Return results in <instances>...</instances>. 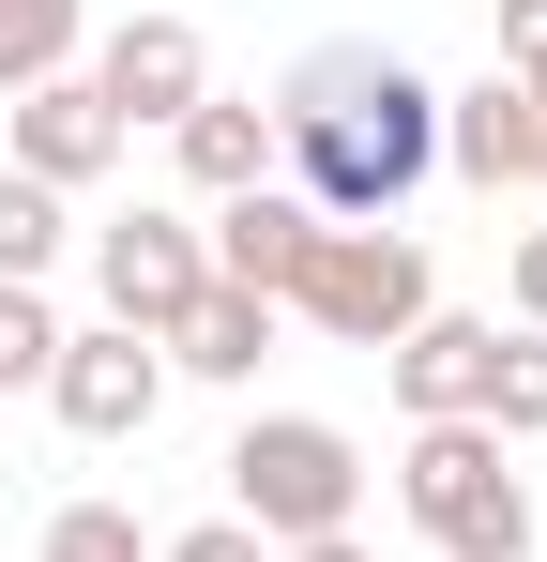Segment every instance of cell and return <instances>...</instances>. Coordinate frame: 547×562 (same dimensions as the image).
Returning a JSON list of instances; mask_svg holds the SVG:
<instances>
[{
    "label": "cell",
    "mask_w": 547,
    "mask_h": 562,
    "mask_svg": "<svg viewBox=\"0 0 547 562\" xmlns=\"http://www.w3.org/2000/svg\"><path fill=\"white\" fill-rule=\"evenodd\" d=\"M274 153H289V198L320 228H395L411 183L442 168V92L411 61H380V46H320L274 92Z\"/></svg>",
    "instance_id": "6da1fadb"
},
{
    "label": "cell",
    "mask_w": 547,
    "mask_h": 562,
    "mask_svg": "<svg viewBox=\"0 0 547 562\" xmlns=\"http://www.w3.org/2000/svg\"><path fill=\"white\" fill-rule=\"evenodd\" d=\"M395 502L442 562H533V486H517V441H487V426H411Z\"/></svg>",
    "instance_id": "7a4b0ae2"
},
{
    "label": "cell",
    "mask_w": 547,
    "mask_h": 562,
    "mask_svg": "<svg viewBox=\"0 0 547 562\" xmlns=\"http://www.w3.org/2000/svg\"><path fill=\"white\" fill-rule=\"evenodd\" d=\"M350 502H365V457H350V426H320V411H259V426L228 441V517H244L259 548L350 532Z\"/></svg>",
    "instance_id": "3957f363"
},
{
    "label": "cell",
    "mask_w": 547,
    "mask_h": 562,
    "mask_svg": "<svg viewBox=\"0 0 547 562\" xmlns=\"http://www.w3.org/2000/svg\"><path fill=\"white\" fill-rule=\"evenodd\" d=\"M426 304H442V274H426L411 228H320V259H304V289H289V319L335 335V350H395Z\"/></svg>",
    "instance_id": "277c9868"
},
{
    "label": "cell",
    "mask_w": 547,
    "mask_h": 562,
    "mask_svg": "<svg viewBox=\"0 0 547 562\" xmlns=\"http://www.w3.org/2000/svg\"><path fill=\"white\" fill-rule=\"evenodd\" d=\"M91 289H107V319H122V335H168L182 304L213 289V244H198V213H168V198L107 213V228H91Z\"/></svg>",
    "instance_id": "5b68a950"
},
{
    "label": "cell",
    "mask_w": 547,
    "mask_h": 562,
    "mask_svg": "<svg viewBox=\"0 0 547 562\" xmlns=\"http://www.w3.org/2000/svg\"><path fill=\"white\" fill-rule=\"evenodd\" d=\"M77 77H91V106L137 137V122H182V106L213 92V46H198V15H122Z\"/></svg>",
    "instance_id": "8992f818"
},
{
    "label": "cell",
    "mask_w": 547,
    "mask_h": 562,
    "mask_svg": "<svg viewBox=\"0 0 547 562\" xmlns=\"http://www.w3.org/2000/svg\"><path fill=\"white\" fill-rule=\"evenodd\" d=\"M46 411H62L77 441H137V426L168 411V350L122 335V319H91V335H62V366H46Z\"/></svg>",
    "instance_id": "52a82bcc"
},
{
    "label": "cell",
    "mask_w": 547,
    "mask_h": 562,
    "mask_svg": "<svg viewBox=\"0 0 547 562\" xmlns=\"http://www.w3.org/2000/svg\"><path fill=\"white\" fill-rule=\"evenodd\" d=\"M198 244H213V289H259L274 319H289V289H304V259H320V213H304L289 183H244V198L198 213Z\"/></svg>",
    "instance_id": "ba28073f"
},
{
    "label": "cell",
    "mask_w": 547,
    "mask_h": 562,
    "mask_svg": "<svg viewBox=\"0 0 547 562\" xmlns=\"http://www.w3.org/2000/svg\"><path fill=\"white\" fill-rule=\"evenodd\" d=\"M487 350H502V319H442V304H426V319L380 350V380H395L411 426H471V411H487Z\"/></svg>",
    "instance_id": "9c48e42d"
},
{
    "label": "cell",
    "mask_w": 547,
    "mask_h": 562,
    "mask_svg": "<svg viewBox=\"0 0 547 562\" xmlns=\"http://www.w3.org/2000/svg\"><path fill=\"white\" fill-rule=\"evenodd\" d=\"M122 168V122L91 106V77H46V92H15V183H46V198H77Z\"/></svg>",
    "instance_id": "30bf717a"
},
{
    "label": "cell",
    "mask_w": 547,
    "mask_h": 562,
    "mask_svg": "<svg viewBox=\"0 0 547 562\" xmlns=\"http://www.w3.org/2000/svg\"><path fill=\"white\" fill-rule=\"evenodd\" d=\"M442 168L456 183H533V92H517V77H502V61H487V77H471V92H442Z\"/></svg>",
    "instance_id": "8fae6325"
},
{
    "label": "cell",
    "mask_w": 547,
    "mask_h": 562,
    "mask_svg": "<svg viewBox=\"0 0 547 562\" xmlns=\"http://www.w3.org/2000/svg\"><path fill=\"white\" fill-rule=\"evenodd\" d=\"M168 153H182V183H198V198H244V183H274V106L198 92V106L168 122Z\"/></svg>",
    "instance_id": "7c38bea8"
},
{
    "label": "cell",
    "mask_w": 547,
    "mask_h": 562,
    "mask_svg": "<svg viewBox=\"0 0 547 562\" xmlns=\"http://www.w3.org/2000/svg\"><path fill=\"white\" fill-rule=\"evenodd\" d=\"M153 350H168V380H259L274 366V304H259V289H198Z\"/></svg>",
    "instance_id": "4fadbf2b"
},
{
    "label": "cell",
    "mask_w": 547,
    "mask_h": 562,
    "mask_svg": "<svg viewBox=\"0 0 547 562\" xmlns=\"http://www.w3.org/2000/svg\"><path fill=\"white\" fill-rule=\"evenodd\" d=\"M77 46H91V0H0V106L77 77Z\"/></svg>",
    "instance_id": "5bb4252c"
},
{
    "label": "cell",
    "mask_w": 547,
    "mask_h": 562,
    "mask_svg": "<svg viewBox=\"0 0 547 562\" xmlns=\"http://www.w3.org/2000/svg\"><path fill=\"white\" fill-rule=\"evenodd\" d=\"M487 441H547V335H502L487 350V411H471Z\"/></svg>",
    "instance_id": "9a60e30c"
},
{
    "label": "cell",
    "mask_w": 547,
    "mask_h": 562,
    "mask_svg": "<svg viewBox=\"0 0 547 562\" xmlns=\"http://www.w3.org/2000/svg\"><path fill=\"white\" fill-rule=\"evenodd\" d=\"M62 335H77V319H62L46 289H0V395H46V366H62Z\"/></svg>",
    "instance_id": "2e32d148"
},
{
    "label": "cell",
    "mask_w": 547,
    "mask_h": 562,
    "mask_svg": "<svg viewBox=\"0 0 547 562\" xmlns=\"http://www.w3.org/2000/svg\"><path fill=\"white\" fill-rule=\"evenodd\" d=\"M46 259H62V198L0 168V289H46Z\"/></svg>",
    "instance_id": "e0dca14e"
},
{
    "label": "cell",
    "mask_w": 547,
    "mask_h": 562,
    "mask_svg": "<svg viewBox=\"0 0 547 562\" xmlns=\"http://www.w3.org/2000/svg\"><path fill=\"white\" fill-rule=\"evenodd\" d=\"M46 562H153V532H137L122 502H62V517H46Z\"/></svg>",
    "instance_id": "ac0fdd59"
},
{
    "label": "cell",
    "mask_w": 547,
    "mask_h": 562,
    "mask_svg": "<svg viewBox=\"0 0 547 562\" xmlns=\"http://www.w3.org/2000/svg\"><path fill=\"white\" fill-rule=\"evenodd\" d=\"M153 562H274V548H259V532H244V517H198V532H168V548H153Z\"/></svg>",
    "instance_id": "d6986e66"
},
{
    "label": "cell",
    "mask_w": 547,
    "mask_h": 562,
    "mask_svg": "<svg viewBox=\"0 0 547 562\" xmlns=\"http://www.w3.org/2000/svg\"><path fill=\"white\" fill-rule=\"evenodd\" d=\"M502 289H517V335H547V228H517V274Z\"/></svg>",
    "instance_id": "ffe728a7"
},
{
    "label": "cell",
    "mask_w": 547,
    "mask_h": 562,
    "mask_svg": "<svg viewBox=\"0 0 547 562\" xmlns=\"http://www.w3.org/2000/svg\"><path fill=\"white\" fill-rule=\"evenodd\" d=\"M517 61H547V0H502V77Z\"/></svg>",
    "instance_id": "44dd1931"
},
{
    "label": "cell",
    "mask_w": 547,
    "mask_h": 562,
    "mask_svg": "<svg viewBox=\"0 0 547 562\" xmlns=\"http://www.w3.org/2000/svg\"><path fill=\"white\" fill-rule=\"evenodd\" d=\"M274 562H365V548H350V532H320V548H274Z\"/></svg>",
    "instance_id": "7402d4cb"
},
{
    "label": "cell",
    "mask_w": 547,
    "mask_h": 562,
    "mask_svg": "<svg viewBox=\"0 0 547 562\" xmlns=\"http://www.w3.org/2000/svg\"><path fill=\"white\" fill-rule=\"evenodd\" d=\"M517 92H533V122H547V61H517Z\"/></svg>",
    "instance_id": "603a6c76"
},
{
    "label": "cell",
    "mask_w": 547,
    "mask_h": 562,
    "mask_svg": "<svg viewBox=\"0 0 547 562\" xmlns=\"http://www.w3.org/2000/svg\"><path fill=\"white\" fill-rule=\"evenodd\" d=\"M533 183H547V122H533Z\"/></svg>",
    "instance_id": "cb8c5ba5"
}]
</instances>
